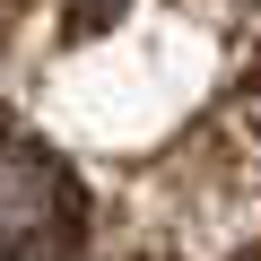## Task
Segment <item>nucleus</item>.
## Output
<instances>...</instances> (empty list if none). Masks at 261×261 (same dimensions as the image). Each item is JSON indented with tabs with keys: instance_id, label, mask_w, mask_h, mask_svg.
I'll return each mask as SVG.
<instances>
[{
	"instance_id": "2",
	"label": "nucleus",
	"mask_w": 261,
	"mask_h": 261,
	"mask_svg": "<svg viewBox=\"0 0 261 261\" xmlns=\"http://www.w3.org/2000/svg\"><path fill=\"white\" fill-rule=\"evenodd\" d=\"M122 18V0H70V35H105Z\"/></svg>"
},
{
	"instance_id": "1",
	"label": "nucleus",
	"mask_w": 261,
	"mask_h": 261,
	"mask_svg": "<svg viewBox=\"0 0 261 261\" xmlns=\"http://www.w3.org/2000/svg\"><path fill=\"white\" fill-rule=\"evenodd\" d=\"M79 244H87L79 174L35 130L0 122V261H79Z\"/></svg>"
},
{
	"instance_id": "6",
	"label": "nucleus",
	"mask_w": 261,
	"mask_h": 261,
	"mask_svg": "<svg viewBox=\"0 0 261 261\" xmlns=\"http://www.w3.org/2000/svg\"><path fill=\"white\" fill-rule=\"evenodd\" d=\"M244 261H261V252H244Z\"/></svg>"
},
{
	"instance_id": "3",
	"label": "nucleus",
	"mask_w": 261,
	"mask_h": 261,
	"mask_svg": "<svg viewBox=\"0 0 261 261\" xmlns=\"http://www.w3.org/2000/svg\"><path fill=\"white\" fill-rule=\"evenodd\" d=\"M235 122L252 130V148H261V61L244 70V87H235Z\"/></svg>"
},
{
	"instance_id": "5",
	"label": "nucleus",
	"mask_w": 261,
	"mask_h": 261,
	"mask_svg": "<svg viewBox=\"0 0 261 261\" xmlns=\"http://www.w3.org/2000/svg\"><path fill=\"white\" fill-rule=\"evenodd\" d=\"M140 261H157V252H140Z\"/></svg>"
},
{
	"instance_id": "4",
	"label": "nucleus",
	"mask_w": 261,
	"mask_h": 261,
	"mask_svg": "<svg viewBox=\"0 0 261 261\" xmlns=\"http://www.w3.org/2000/svg\"><path fill=\"white\" fill-rule=\"evenodd\" d=\"M27 9H35V0H0V35H9V27H18Z\"/></svg>"
}]
</instances>
